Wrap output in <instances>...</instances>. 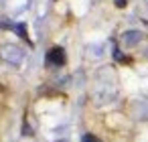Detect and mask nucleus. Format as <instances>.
I'll use <instances>...</instances> for the list:
<instances>
[{
	"instance_id": "obj_1",
	"label": "nucleus",
	"mask_w": 148,
	"mask_h": 142,
	"mask_svg": "<svg viewBox=\"0 0 148 142\" xmlns=\"http://www.w3.org/2000/svg\"><path fill=\"white\" fill-rule=\"evenodd\" d=\"M47 61H49L51 65H63V63H65V53H63V49H59V47L51 49L49 55H47Z\"/></svg>"
},
{
	"instance_id": "obj_2",
	"label": "nucleus",
	"mask_w": 148,
	"mask_h": 142,
	"mask_svg": "<svg viewBox=\"0 0 148 142\" xmlns=\"http://www.w3.org/2000/svg\"><path fill=\"white\" fill-rule=\"evenodd\" d=\"M83 142H99V140H97L95 136H89V134H87V136L83 138Z\"/></svg>"
},
{
	"instance_id": "obj_3",
	"label": "nucleus",
	"mask_w": 148,
	"mask_h": 142,
	"mask_svg": "<svg viewBox=\"0 0 148 142\" xmlns=\"http://www.w3.org/2000/svg\"><path fill=\"white\" fill-rule=\"evenodd\" d=\"M116 4H118V6H124V4H126V0H118Z\"/></svg>"
}]
</instances>
